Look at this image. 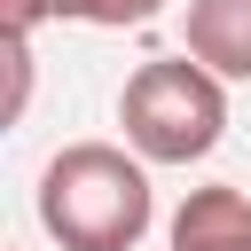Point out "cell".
Returning a JSON list of instances; mask_svg holds the SVG:
<instances>
[{
    "mask_svg": "<svg viewBox=\"0 0 251 251\" xmlns=\"http://www.w3.org/2000/svg\"><path fill=\"white\" fill-rule=\"evenodd\" d=\"M157 220L149 173L141 157H126L118 141H71L47 157L39 173V227L63 251H133Z\"/></svg>",
    "mask_w": 251,
    "mask_h": 251,
    "instance_id": "cell-1",
    "label": "cell"
},
{
    "mask_svg": "<svg viewBox=\"0 0 251 251\" xmlns=\"http://www.w3.org/2000/svg\"><path fill=\"white\" fill-rule=\"evenodd\" d=\"M118 126H126L141 165H196L227 133V86L188 55H157V63H141L126 78Z\"/></svg>",
    "mask_w": 251,
    "mask_h": 251,
    "instance_id": "cell-2",
    "label": "cell"
},
{
    "mask_svg": "<svg viewBox=\"0 0 251 251\" xmlns=\"http://www.w3.org/2000/svg\"><path fill=\"white\" fill-rule=\"evenodd\" d=\"M180 39H188V63H204L220 86L251 78V0H188Z\"/></svg>",
    "mask_w": 251,
    "mask_h": 251,
    "instance_id": "cell-3",
    "label": "cell"
},
{
    "mask_svg": "<svg viewBox=\"0 0 251 251\" xmlns=\"http://www.w3.org/2000/svg\"><path fill=\"white\" fill-rule=\"evenodd\" d=\"M173 251H251V196L227 180L188 188L173 212Z\"/></svg>",
    "mask_w": 251,
    "mask_h": 251,
    "instance_id": "cell-4",
    "label": "cell"
},
{
    "mask_svg": "<svg viewBox=\"0 0 251 251\" xmlns=\"http://www.w3.org/2000/svg\"><path fill=\"white\" fill-rule=\"evenodd\" d=\"M165 0H8V39H31L47 16H71V24H102V31H126V24H149Z\"/></svg>",
    "mask_w": 251,
    "mask_h": 251,
    "instance_id": "cell-5",
    "label": "cell"
}]
</instances>
